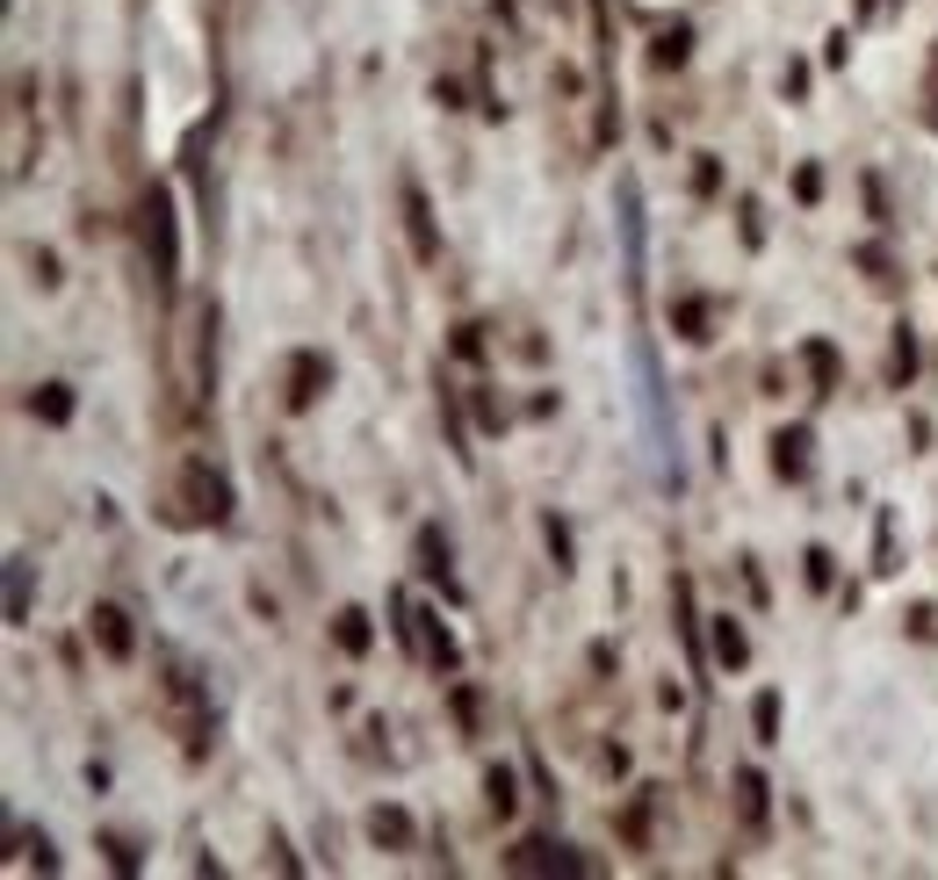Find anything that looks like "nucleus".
Here are the masks:
<instances>
[{"label":"nucleus","instance_id":"f257e3e1","mask_svg":"<svg viewBox=\"0 0 938 880\" xmlns=\"http://www.w3.org/2000/svg\"><path fill=\"white\" fill-rule=\"evenodd\" d=\"M145 260H152L159 289H174V267H181V245H174V195L167 188H145Z\"/></svg>","mask_w":938,"mask_h":880},{"label":"nucleus","instance_id":"7ed1b4c3","mask_svg":"<svg viewBox=\"0 0 938 880\" xmlns=\"http://www.w3.org/2000/svg\"><path fill=\"white\" fill-rule=\"evenodd\" d=\"M88 628H94V642H102L108 656H130V614H123V606H94Z\"/></svg>","mask_w":938,"mask_h":880},{"label":"nucleus","instance_id":"423d86ee","mask_svg":"<svg viewBox=\"0 0 938 880\" xmlns=\"http://www.w3.org/2000/svg\"><path fill=\"white\" fill-rule=\"evenodd\" d=\"M30 404H36V419H52V426H66V419H72V398H66V382H44V390H36Z\"/></svg>","mask_w":938,"mask_h":880},{"label":"nucleus","instance_id":"9d476101","mask_svg":"<svg viewBox=\"0 0 938 880\" xmlns=\"http://www.w3.org/2000/svg\"><path fill=\"white\" fill-rule=\"evenodd\" d=\"M780 736V693H758V743Z\"/></svg>","mask_w":938,"mask_h":880},{"label":"nucleus","instance_id":"9b49d317","mask_svg":"<svg viewBox=\"0 0 938 880\" xmlns=\"http://www.w3.org/2000/svg\"><path fill=\"white\" fill-rule=\"evenodd\" d=\"M736 787H744V815H751V823H758V815H765V779H758V773H744V779H736Z\"/></svg>","mask_w":938,"mask_h":880},{"label":"nucleus","instance_id":"f8f14e48","mask_svg":"<svg viewBox=\"0 0 938 880\" xmlns=\"http://www.w3.org/2000/svg\"><path fill=\"white\" fill-rule=\"evenodd\" d=\"M809 368H816V382H823V390L837 382V354H831V346H809Z\"/></svg>","mask_w":938,"mask_h":880},{"label":"nucleus","instance_id":"ddd939ff","mask_svg":"<svg viewBox=\"0 0 938 880\" xmlns=\"http://www.w3.org/2000/svg\"><path fill=\"white\" fill-rule=\"evenodd\" d=\"M491 809H499V815L513 809V779H505V773H491Z\"/></svg>","mask_w":938,"mask_h":880},{"label":"nucleus","instance_id":"39448f33","mask_svg":"<svg viewBox=\"0 0 938 880\" xmlns=\"http://www.w3.org/2000/svg\"><path fill=\"white\" fill-rule=\"evenodd\" d=\"M368 837H376V845H412V815L404 809H376L368 815Z\"/></svg>","mask_w":938,"mask_h":880},{"label":"nucleus","instance_id":"6e6552de","mask_svg":"<svg viewBox=\"0 0 938 880\" xmlns=\"http://www.w3.org/2000/svg\"><path fill=\"white\" fill-rule=\"evenodd\" d=\"M714 656H722V664H744V656H751V650H744V628H736L730 614L714 621Z\"/></svg>","mask_w":938,"mask_h":880},{"label":"nucleus","instance_id":"f03ea898","mask_svg":"<svg viewBox=\"0 0 938 880\" xmlns=\"http://www.w3.org/2000/svg\"><path fill=\"white\" fill-rule=\"evenodd\" d=\"M188 491H195V513H203V519H225L231 513V483L217 477V469L188 462Z\"/></svg>","mask_w":938,"mask_h":880},{"label":"nucleus","instance_id":"20e7f679","mask_svg":"<svg viewBox=\"0 0 938 880\" xmlns=\"http://www.w3.org/2000/svg\"><path fill=\"white\" fill-rule=\"evenodd\" d=\"M404 217H412V253L434 260L441 239H434V217H426V195H419V188H404Z\"/></svg>","mask_w":938,"mask_h":880},{"label":"nucleus","instance_id":"0eeeda50","mask_svg":"<svg viewBox=\"0 0 938 880\" xmlns=\"http://www.w3.org/2000/svg\"><path fill=\"white\" fill-rule=\"evenodd\" d=\"M332 636H340V650H347V656H362V650H368V614H362V606H347Z\"/></svg>","mask_w":938,"mask_h":880},{"label":"nucleus","instance_id":"1a4fd4ad","mask_svg":"<svg viewBox=\"0 0 938 880\" xmlns=\"http://www.w3.org/2000/svg\"><path fill=\"white\" fill-rule=\"evenodd\" d=\"M773 448H780V455H773V462H780L787 477H801V462H809V455H801V448H809V433H780Z\"/></svg>","mask_w":938,"mask_h":880}]
</instances>
